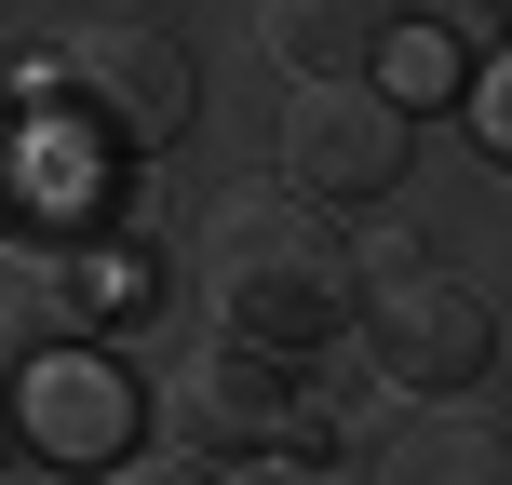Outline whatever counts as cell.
I'll list each match as a JSON object with an SVG mask.
<instances>
[{
    "label": "cell",
    "instance_id": "cell-1",
    "mask_svg": "<svg viewBox=\"0 0 512 485\" xmlns=\"http://www.w3.org/2000/svg\"><path fill=\"white\" fill-rule=\"evenodd\" d=\"M203 297L230 310V337H256V351H310V337H337L364 310V243L310 189H243L203 230Z\"/></svg>",
    "mask_w": 512,
    "mask_h": 485
},
{
    "label": "cell",
    "instance_id": "cell-2",
    "mask_svg": "<svg viewBox=\"0 0 512 485\" xmlns=\"http://www.w3.org/2000/svg\"><path fill=\"white\" fill-rule=\"evenodd\" d=\"M27 108H68V122H81V149L149 162V149H176V135H189V108H203V68H189L162 27H81V41L27 54Z\"/></svg>",
    "mask_w": 512,
    "mask_h": 485
},
{
    "label": "cell",
    "instance_id": "cell-3",
    "mask_svg": "<svg viewBox=\"0 0 512 485\" xmlns=\"http://www.w3.org/2000/svg\"><path fill=\"white\" fill-rule=\"evenodd\" d=\"M162 418H176V445H203V459H324V418H310V391H297V351H256V337L189 351L176 391H162Z\"/></svg>",
    "mask_w": 512,
    "mask_h": 485
},
{
    "label": "cell",
    "instance_id": "cell-4",
    "mask_svg": "<svg viewBox=\"0 0 512 485\" xmlns=\"http://www.w3.org/2000/svg\"><path fill=\"white\" fill-rule=\"evenodd\" d=\"M364 364H378L391 391H472V378L499 364V310L472 297L459 270L405 256V270L364 283Z\"/></svg>",
    "mask_w": 512,
    "mask_h": 485
},
{
    "label": "cell",
    "instance_id": "cell-5",
    "mask_svg": "<svg viewBox=\"0 0 512 485\" xmlns=\"http://www.w3.org/2000/svg\"><path fill=\"white\" fill-rule=\"evenodd\" d=\"M405 122L418 108L391 81H297L283 95V189H310V203H391L405 189Z\"/></svg>",
    "mask_w": 512,
    "mask_h": 485
},
{
    "label": "cell",
    "instance_id": "cell-6",
    "mask_svg": "<svg viewBox=\"0 0 512 485\" xmlns=\"http://www.w3.org/2000/svg\"><path fill=\"white\" fill-rule=\"evenodd\" d=\"M14 405H27V459H122L135 445V391H122V364H95V351H27Z\"/></svg>",
    "mask_w": 512,
    "mask_h": 485
},
{
    "label": "cell",
    "instance_id": "cell-7",
    "mask_svg": "<svg viewBox=\"0 0 512 485\" xmlns=\"http://www.w3.org/2000/svg\"><path fill=\"white\" fill-rule=\"evenodd\" d=\"M283 81H364L391 41H405V0H256Z\"/></svg>",
    "mask_w": 512,
    "mask_h": 485
},
{
    "label": "cell",
    "instance_id": "cell-8",
    "mask_svg": "<svg viewBox=\"0 0 512 485\" xmlns=\"http://www.w3.org/2000/svg\"><path fill=\"white\" fill-rule=\"evenodd\" d=\"M378 485H512V432L472 405H432L378 445Z\"/></svg>",
    "mask_w": 512,
    "mask_h": 485
},
{
    "label": "cell",
    "instance_id": "cell-9",
    "mask_svg": "<svg viewBox=\"0 0 512 485\" xmlns=\"http://www.w3.org/2000/svg\"><path fill=\"white\" fill-rule=\"evenodd\" d=\"M391 81H405V108H432V95H472V81H459V54H445L432 27H405V41H391Z\"/></svg>",
    "mask_w": 512,
    "mask_h": 485
},
{
    "label": "cell",
    "instance_id": "cell-10",
    "mask_svg": "<svg viewBox=\"0 0 512 485\" xmlns=\"http://www.w3.org/2000/svg\"><path fill=\"white\" fill-rule=\"evenodd\" d=\"M472 135H486V162H512V54L472 68Z\"/></svg>",
    "mask_w": 512,
    "mask_h": 485
},
{
    "label": "cell",
    "instance_id": "cell-11",
    "mask_svg": "<svg viewBox=\"0 0 512 485\" xmlns=\"http://www.w3.org/2000/svg\"><path fill=\"white\" fill-rule=\"evenodd\" d=\"M122 485H230V459H203V445H162V459H135Z\"/></svg>",
    "mask_w": 512,
    "mask_h": 485
}]
</instances>
